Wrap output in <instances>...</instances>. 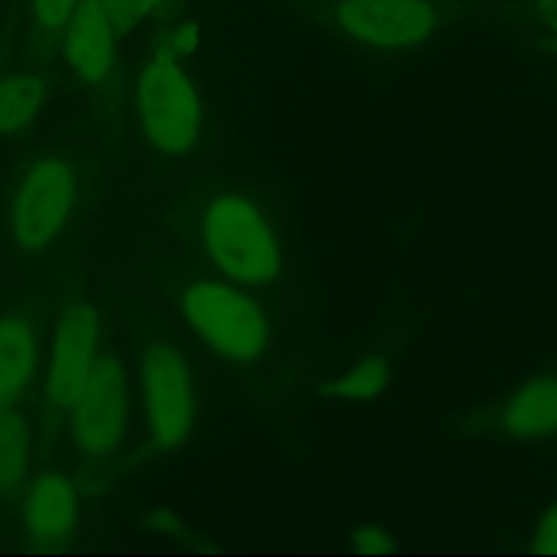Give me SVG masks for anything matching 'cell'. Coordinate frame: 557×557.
Instances as JSON below:
<instances>
[{"label":"cell","instance_id":"9c48e42d","mask_svg":"<svg viewBox=\"0 0 557 557\" xmlns=\"http://www.w3.org/2000/svg\"><path fill=\"white\" fill-rule=\"evenodd\" d=\"M100 326V309L89 296L76 294L67 298L54 324L41 383L39 431L44 437L63 429L65 416L102 344Z\"/></svg>","mask_w":557,"mask_h":557},{"label":"cell","instance_id":"7c38bea8","mask_svg":"<svg viewBox=\"0 0 557 557\" xmlns=\"http://www.w3.org/2000/svg\"><path fill=\"white\" fill-rule=\"evenodd\" d=\"M65 30V63L83 83H100L115 63V35L107 11L98 0H78L67 20Z\"/></svg>","mask_w":557,"mask_h":557},{"label":"cell","instance_id":"d6986e66","mask_svg":"<svg viewBox=\"0 0 557 557\" xmlns=\"http://www.w3.org/2000/svg\"><path fill=\"white\" fill-rule=\"evenodd\" d=\"M198 26L194 22H185V24H178L176 28H172L159 44V50L176 57V59H183L187 54H191L198 46Z\"/></svg>","mask_w":557,"mask_h":557},{"label":"cell","instance_id":"6da1fadb","mask_svg":"<svg viewBox=\"0 0 557 557\" xmlns=\"http://www.w3.org/2000/svg\"><path fill=\"white\" fill-rule=\"evenodd\" d=\"M181 235L194 263L255 294L296 326L302 311L285 196L261 176L215 172L183 202Z\"/></svg>","mask_w":557,"mask_h":557},{"label":"cell","instance_id":"4fadbf2b","mask_svg":"<svg viewBox=\"0 0 557 557\" xmlns=\"http://www.w3.org/2000/svg\"><path fill=\"white\" fill-rule=\"evenodd\" d=\"M37 366V331L33 318L13 309L0 315V409L17 407L30 387Z\"/></svg>","mask_w":557,"mask_h":557},{"label":"cell","instance_id":"3957f363","mask_svg":"<svg viewBox=\"0 0 557 557\" xmlns=\"http://www.w3.org/2000/svg\"><path fill=\"white\" fill-rule=\"evenodd\" d=\"M144 446L152 459L183 453L198 435L205 389L191 346L161 318H137L131 331Z\"/></svg>","mask_w":557,"mask_h":557},{"label":"cell","instance_id":"9a60e30c","mask_svg":"<svg viewBox=\"0 0 557 557\" xmlns=\"http://www.w3.org/2000/svg\"><path fill=\"white\" fill-rule=\"evenodd\" d=\"M44 102V83L33 72L0 76V135H17L33 124Z\"/></svg>","mask_w":557,"mask_h":557},{"label":"cell","instance_id":"8992f818","mask_svg":"<svg viewBox=\"0 0 557 557\" xmlns=\"http://www.w3.org/2000/svg\"><path fill=\"white\" fill-rule=\"evenodd\" d=\"M78 196V176L65 154L30 159L7 200V237L20 255H39L65 231Z\"/></svg>","mask_w":557,"mask_h":557},{"label":"cell","instance_id":"ffe728a7","mask_svg":"<svg viewBox=\"0 0 557 557\" xmlns=\"http://www.w3.org/2000/svg\"><path fill=\"white\" fill-rule=\"evenodd\" d=\"M350 544L357 550H368V553H383V550L394 548L392 535L383 527H374V524H368V527H361L359 531H355L350 537Z\"/></svg>","mask_w":557,"mask_h":557},{"label":"cell","instance_id":"44dd1931","mask_svg":"<svg viewBox=\"0 0 557 557\" xmlns=\"http://www.w3.org/2000/svg\"><path fill=\"white\" fill-rule=\"evenodd\" d=\"M537 13L544 26L557 24V0H537Z\"/></svg>","mask_w":557,"mask_h":557},{"label":"cell","instance_id":"2e32d148","mask_svg":"<svg viewBox=\"0 0 557 557\" xmlns=\"http://www.w3.org/2000/svg\"><path fill=\"white\" fill-rule=\"evenodd\" d=\"M117 33H126L148 20L163 0H98Z\"/></svg>","mask_w":557,"mask_h":557},{"label":"cell","instance_id":"30bf717a","mask_svg":"<svg viewBox=\"0 0 557 557\" xmlns=\"http://www.w3.org/2000/svg\"><path fill=\"white\" fill-rule=\"evenodd\" d=\"M407 329L396 322L381 326L355 348L339 352L335 361L320 366L313 394L329 403H366L376 398L392 381Z\"/></svg>","mask_w":557,"mask_h":557},{"label":"cell","instance_id":"277c9868","mask_svg":"<svg viewBox=\"0 0 557 557\" xmlns=\"http://www.w3.org/2000/svg\"><path fill=\"white\" fill-rule=\"evenodd\" d=\"M139 128L150 150L170 161L198 154L209 141V115L181 59L154 50L135 85Z\"/></svg>","mask_w":557,"mask_h":557},{"label":"cell","instance_id":"ba28073f","mask_svg":"<svg viewBox=\"0 0 557 557\" xmlns=\"http://www.w3.org/2000/svg\"><path fill=\"white\" fill-rule=\"evenodd\" d=\"M128 409V372L115 346L100 344L65 416L72 450L87 463H104L122 444Z\"/></svg>","mask_w":557,"mask_h":557},{"label":"cell","instance_id":"e0dca14e","mask_svg":"<svg viewBox=\"0 0 557 557\" xmlns=\"http://www.w3.org/2000/svg\"><path fill=\"white\" fill-rule=\"evenodd\" d=\"M78 0H30L33 20L44 30H59L67 24Z\"/></svg>","mask_w":557,"mask_h":557},{"label":"cell","instance_id":"ac0fdd59","mask_svg":"<svg viewBox=\"0 0 557 557\" xmlns=\"http://www.w3.org/2000/svg\"><path fill=\"white\" fill-rule=\"evenodd\" d=\"M529 546L540 553H557V503L548 505L529 533Z\"/></svg>","mask_w":557,"mask_h":557},{"label":"cell","instance_id":"5bb4252c","mask_svg":"<svg viewBox=\"0 0 557 557\" xmlns=\"http://www.w3.org/2000/svg\"><path fill=\"white\" fill-rule=\"evenodd\" d=\"M30 429L17 407L0 409V498L24 487L28 470Z\"/></svg>","mask_w":557,"mask_h":557},{"label":"cell","instance_id":"52a82bcc","mask_svg":"<svg viewBox=\"0 0 557 557\" xmlns=\"http://www.w3.org/2000/svg\"><path fill=\"white\" fill-rule=\"evenodd\" d=\"M455 433L500 444H557V363L544 366L511 389L472 405Z\"/></svg>","mask_w":557,"mask_h":557},{"label":"cell","instance_id":"5b68a950","mask_svg":"<svg viewBox=\"0 0 557 557\" xmlns=\"http://www.w3.org/2000/svg\"><path fill=\"white\" fill-rule=\"evenodd\" d=\"M344 44L374 54H405L450 26L444 0H329L318 22Z\"/></svg>","mask_w":557,"mask_h":557},{"label":"cell","instance_id":"7a4b0ae2","mask_svg":"<svg viewBox=\"0 0 557 557\" xmlns=\"http://www.w3.org/2000/svg\"><path fill=\"white\" fill-rule=\"evenodd\" d=\"M165 300L196 346L257 400L292 396L305 372L294 348L296 326L263 300L194 261L174 263L168 272Z\"/></svg>","mask_w":557,"mask_h":557},{"label":"cell","instance_id":"8fae6325","mask_svg":"<svg viewBox=\"0 0 557 557\" xmlns=\"http://www.w3.org/2000/svg\"><path fill=\"white\" fill-rule=\"evenodd\" d=\"M24 533L33 544L65 542L78 524V490L65 470H41L26 487Z\"/></svg>","mask_w":557,"mask_h":557},{"label":"cell","instance_id":"7402d4cb","mask_svg":"<svg viewBox=\"0 0 557 557\" xmlns=\"http://www.w3.org/2000/svg\"><path fill=\"white\" fill-rule=\"evenodd\" d=\"M546 50H548V54L555 59V63H557V24H550L548 26V33H546Z\"/></svg>","mask_w":557,"mask_h":557}]
</instances>
